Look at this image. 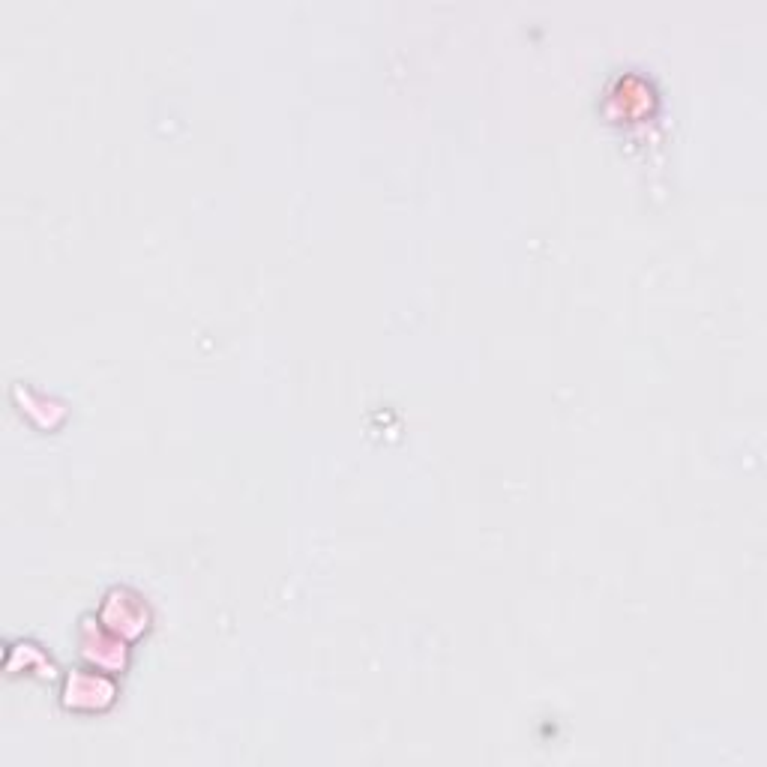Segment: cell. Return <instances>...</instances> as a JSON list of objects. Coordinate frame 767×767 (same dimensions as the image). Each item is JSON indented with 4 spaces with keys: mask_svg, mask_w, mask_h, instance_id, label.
Segmentation results:
<instances>
[{
    "mask_svg": "<svg viewBox=\"0 0 767 767\" xmlns=\"http://www.w3.org/2000/svg\"><path fill=\"white\" fill-rule=\"evenodd\" d=\"M93 693H114V687L108 684V681H102L96 672H87V675H75V678H69L66 681V690H63V696H66V705L69 708H105L99 699H93Z\"/></svg>",
    "mask_w": 767,
    "mask_h": 767,
    "instance_id": "cell-1",
    "label": "cell"
}]
</instances>
